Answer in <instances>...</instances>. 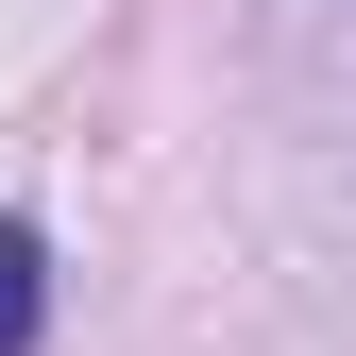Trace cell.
Here are the masks:
<instances>
[{"mask_svg": "<svg viewBox=\"0 0 356 356\" xmlns=\"http://www.w3.org/2000/svg\"><path fill=\"white\" fill-rule=\"evenodd\" d=\"M34 323H51V238L0 220V356H34Z\"/></svg>", "mask_w": 356, "mask_h": 356, "instance_id": "6da1fadb", "label": "cell"}]
</instances>
